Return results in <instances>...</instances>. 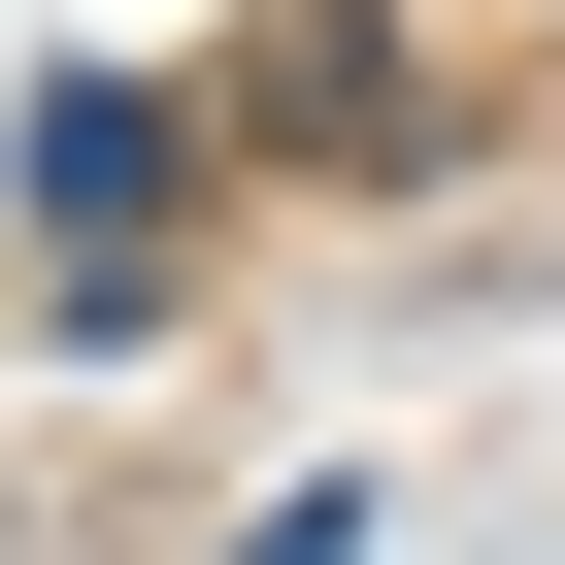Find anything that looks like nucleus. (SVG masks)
Masks as SVG:
<instances>
[{"mask_svg": "<svg viewBox=\"0 0 565 565\" xmlns=\"http://www.w3.org/2000/svg\"><path fill=\"white\" fill-rule=\"evenodd\" d=\"M0 167H34V233H67V300H134V266H167V167H200V134H167L134 67H34V134H0Z\"/></svg>", "mask_w": 565, "mask_h": 565, "instance_id": "f257e3e1", "label": "nucleus"}]
</instances>
